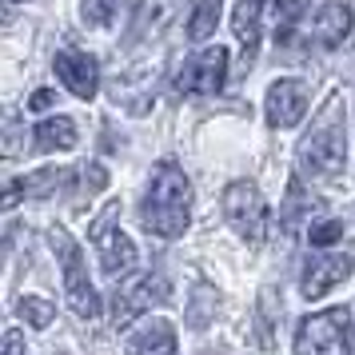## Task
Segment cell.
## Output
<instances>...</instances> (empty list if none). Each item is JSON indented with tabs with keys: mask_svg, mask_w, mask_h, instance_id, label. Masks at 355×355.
<instances>
[{
	"mask_svg": "<svg viewBox=\"0 0 355 355\" xmlns=\"http://www.w3.org/2000/svg\"><path fill=\"white\" fill-rule=\"evenodd\" d=\"M116 216H120V208L116 204H108V211L100 216L96 224H92V243H96V256H100V268L108 275H120L128 272L132 263H136V243L116 227Z\"/></svg>",
	"mask_w": 355,
	"mask_h": 355,
	"instance_id": "cell-7",
	"label": "cell"
},
{
	"mask_svg": "<svg viewBox=\"0 0 355 355\" xmlns=\"http://www.w3.org/2000/svg\"><path fill=\"white\" fill-rule=\"evenodd\" d=\"M216 307H220L216 291H211V288H200V291L192 295V304H188V323H192V327H208L211 315H216Z\"/></svg>",
	"mask_w": 355,
	"mask_h": 355,
	"instance_id": "cell-20",
	"label": "cell"
},
{
	"mask_svg": "<svg viewBox=\"0 0 355 355\" xmlns=\"http://www.w3.org/2000/svg\"><path fill=\"white\" fill-rule=\"evenodd\" d=\"M216 24H220V0H200L196 17L188 20V36L192 40H208L216 33Z\"/></svg>",
	"mask_w": 355,
	"mask_h": 355,
	"instance_id": "cell-18",
	"label": "cell"
},
{
	"mask_svg": "<svg viewBox=\"0 0 355 355\" xmlns=\"http://www.w3.org/2000/svg\"><path fill=\"white\" fill-rule=\"evenodd\" d=\"M304 4L307 0H272V12H275V36H279V44H288V36H291V24L300 20V12H304Z\"/></svg>",
	"mask_w": 355,
	"mask_h": 355,
	"instance_id": "cell-21",
	"label": "cell"
},
{
	"mask_svg": "<svg viewBox=\"0 0 355 355\" xmlns=\"http://www.w3.org/2000/svg\"><path fill=\"white\" fill-rule=\"evenodd\" d=\"M227 72V52L224 49H204L196 60H188V68L180 72V92L184 96H211L224 88Z\"/></svg>",
	"mask_w": 355,
	"mask_h": 355,
	"instance_id": "cell-8",
	"label": "cell"
},
{
	"mask_svg": "<svg viewBox=\"0 0 355 355\" xmlns=\"http://www.w3.org/2000/svg\"><path fill=\"white\" fill-rule=\"evenodd\" d=\"M307 112V84L304 80H275L268 88V124L295 128Z\"/></svg>",
	"mask_w": 355,
	"mask_h": 355,
	"instance_id": "cell-11",
	"label": "cell"
},
{
	"mask_svg": "<svg viewBox=\"0 0 355 355\" xmlns=\"http://www.w3.org/2000/svg\"><path fill=\"white\" fill-rule=\"evenodd\" d=\"M355 259L352 256H311L304 263V279H300V291L304 300H320L331 288H339L343 279H352Z\"/></svg>",
	"mask_w": 355,
	"mask_h": 355,
	"instance_id": "cell-9",
	"label": "cell"
},
{
	"mask_svg": "<svg viewBox=\"0 0 355 355\" xmlns=\"http://www.w3.org/2000/svg\"><path fill=\"white\" fill-rule=\"evenodd\" d=\"M60 184H68V172H64V168H44V172H36V176L24 180V192L44 200V196H49L52 188H60Z\"/></svg>",
	"mask_w": 355,
	"mask_h": 355,
	"instance_id": "cell-22",
	"label": "cell"
},
{
	"mask_svg": "<svg viewBox=\"0 0 355 355\" xmlns=\"http://www.w3.org/2000/svg\"><path fill=\"white\" fill-rule=\"evenodd\" d=\"M56 76L64 80V88L72 96L80 100H92L100 88V68H96V56H88L84 49H64L56 52Z\"/></svg>",
	"mask_w": 355,
	"mask_h": 355,
	"instance_id": "cell-10",
	"label": "cell"
},
{
	"mask_svg": "<svg viewBox=\"0 0 355 355\" xmlns=\"http://www.w3.org/2000/svg\"><path fill=\"white\" fill-rule=\"evenodd\" d=\"M0 355H24V336H20V331L0 336Z\"/></svg>",
	"mask_w": 355,
	"mask_h": 355,
	"instance_id": "cell-25",
	"label": "cell"
},
{
	"mask_svg": "<svg viewBox=\"0 0 355 355\" xmlns=\"http://www.w3.org/2000/svg\"><path fill=\"white\" fill-rule=\"evenodd\" d=\"M295 355H352V311L331 307L307 315L295 331Z\"/></svg>",
	"mask_w": 355,
	"mask_h": 355,
	"instance_id": "cell-4",
	"label": "cell"
},
{
	"mask_svg": "<svg viewBox=\"0 0 355 355\" xmlns=\"http://www.w3.org/2000/svg\"><path fill=\"white\" fill-rule=\"evenodd\" d=\"M52 104H56V92H49V88H36L33 100H28V108H33V112H49Z\"/></svg>",
	"mask_w": 355,
	"mask_h": 355,
	"instance_id": "cell-26",
	"label": "cell"
},
{
	"mask_svg": "<svg viewBox=\"0 0 355 355\" xmlns=\"http://www.w3.org/2000/svg\"><path fill=\"white\" fill-rule=\"evenodd\" d=\"M224 220L232 224V232H240L248 243H263L268 240V224H272V211H268V200L259 196L256 184H227L224 188Z\"/></svg>",
	"mask_w": 355,
	"mask_h": 355,
	"instance_id": "cell-5",
	"label": "cell"
},
{
	"mask_svg": "<svg viewBox=\"0 0 355 355\" xmlns=\"http://www.w3.org/2000/svg\"><path fill=\"white\" fill-rule=\"evenodd\" d=\"M49 243H52V252H56V259H60L64 295H68V304H72V311H76L80 320H96L100 295H96V288H92V279H88V268H84V256H80V248H76V240L68 236L64 227H52Z\"/></svg>",
	"mask_w": 355,
	"mask_h": 355,
	"instance_id": "cell-3",
	"label": "cell"
},
{
	"mask_svg": "<svg viewBox=\"0 0 355 355\" xmlns=\"http://www.w3.org/2000/svg\"><path fill=\"white\" fill-rule=\"evenodd\" d=\"M33 136H36V148H40V152H68V148H76V140H80V136H76V124H72L68 116L44 120Z\"/></svg>",
	"mask_w": 355,
	"mask_h": 355,
	"instance_id": "cell-15",
	"label": "cell"
},
{
	"mask_svg": "<svg viewBox=\"0 0 355 355\" xmlns=\"http://www.w3.org/2000/svg\"><path fill=\"white\" fill-rule=\"evenodd\" d=\"M84 184H88V188H92V192H100V188H104V184H108V172H104V168H100V164H92V168H88V176H84Z\"/></svg>",
	"mask_w": 355,
	"mask_h": 355,
	"instance_id": "cell-27",
	"label": "cell"
},
{
	"mask_svg": "<svg viewBox=\"0 0 355 355\" xmlns=\"http://www.w3.org/2000/svg\"><path fill=\"white\" fill-rule=\"evenodd\" d=\"M140 220L152 236H164V240H176L188 232V220H192V184L184 176V168H176L172 160L156 164L152 172V184H148L144 208H140Z\"/></svg>",
	"mask_w": 355,
	"mask_h": 355,
	"instance_id": "cell-1",
	"label": "cell"
},
{
	"mask_svg": "<svg viewBox=\"0 0 355 355\" xmlns=\"http://www.w3.org/2000/svg\"><path fill=\"white\" fill-rule=\"evenodd\" d=\"M347 33H352V8L347 4H323L311 20V36L323 49H339L347 40Z\"/></svg>",
	"mask_w": 355,
	"mask_h": 355,
	"instance_id": "cell-13",
	"label": "cell"
},
{
	"mask_svg": "<svg viewBox=\"0 0 355 355\" xmlns=\"http://www.w3.org/2000/svg\"><path fill=\"white\" fill-rule=\"evenodd\" d=\"M259 17H263V0H240L232 8V33L240 40V52H243V64L256 60V49H259Z\"/></svg>",
	"mask_w": 355,
	"mask_h": 355,
	"instance_id": "cell-12",
	"label": "cell"
},
{
	"mask_svg": "<svg viewBox=\"0 0 355 355\" xmlns=\"http://www.w3.org/2000/svg\"><path fill=\"white\" fill-rule=\"evenodd\" d=\"M343 236H347V224H343L339 216L315 220V224H311V232H307V240H311V248H331V243H339Z\"/></svg>",
	"mask_w": 355,
	"mask_h": 355,
	"instance_id": "cell-19",
	"label": "cell"
},
{
	"mask_svg": "<svg viewBox=\"0 0 355 355\" xmlns=\"http://www.w3.org/2000/svg\"><path fill=\"white\" fill-rule=\"evenodd\" d=\"M24 152V124L20 112H12L8 104H0V160H12Z\"/></svg>",
	"mask_w": 355,
	"mask_h": 355,
	"instance_id": "cell-16",
	"label": "cell"
},
{
	"mask_svg": "<svg viewBox=\"0 0 355 355\" xmlns=\"http://www.w3.org/2000/svg\"><path fill=\"white\" fill-rule=\"evenodd\" d=\"M0 256H4V240H0Z\"/></svg>",
	"mask_w": 355,
	"mask_h": 355,
	"instance_id": "cell-28",
	"label": "cell"
},
{
	"mask_svg": "<svg viewBox=\"0 0 355 355\" xmlns=\"http://www.w3.org/2000/svg\"><path fill=\"white\" fill-rule=\"evenodd\" d=\"M24 180H12V184H4V188H0V211H12L20 204V200H24Z\"/></svg>",
	"mask_w": 355,
	"mask_h": 355,
	"instance_id": "cell-24",
	"label": "cell"
},
{
	"mask_svg": "<svg viewBox=\"0 0 355 355\" xmlns=\"http://www.w3.org/2000/svg\"><path fill=\"white\" fill-rule=\"evenodd\" d=\"M17 315L28 323V327H49V323L56 320V307H52L44 295H20Z\"/></svg>",
	"mask_w": 355,
	"mask_h": 355,
	"instance_id": "cell-17",
	"label": "cell"
},
{
	"mask_svg": "<svg viewBox=\"0 0 355 355\" xmlns=\"http://www.w3.org/2000/svg\"><path fill=\"white\" fill-rule=\"evenodd\" d=\"M347 164V124H343V100L331 96L323 116L315 120L311 136L304 140V168L315 176H336Z\"/></svg>",
	"mask_w": 355,
	"mask_h": 355,
	"instance_id": "cell-2",
	"label": "cell"
},
{
	"mask_svg": "<svg viewBox=\"0 0 355 355\" xmlns=\"http://www.w3.org/2000/svg\"><path fill=\"white\" fill-rule=\"evenodd\" d=\"M124 355H176V327L168 320L144 323V327L128 339Z\"/></svg>",
	"mask_w": 355,
	"mask_h": 355,
	"instance_id": "cell-14",
	"label": "cell"
},
{
	"mask_svg": "<svg viewBox=\"0 0 355 355\" xmlns=\"http://www.w3.org/2000/svg\"><path fill=\"white\" fill-rule=\"evenodd\" d=\"M168 300V279L164 275H132L128 284H120L112 300V323L116 327H128L136 315H144L148 307H156Z\"/></svg>",
	"mask_w": 355,
	"mask_h": 355,
	"instance_id": "cell-6",
	"label": "cell"
},
{
	"mask_svg": "<svg viewBox=\"0 0 355 355\" xmlns=\"http://www.w3.org/2000/svg\"><path fill=\"white\" fill-rule=\"evenodd\" d=\"M80 20L88 24V28H108V24L116 20L112 0H84L80 4Z\"/></svg>",
	"mask_w": 355,
	"mask_h": 355,
	"instance_id": "cell-23",
	"label": "cell"
}]
</instances>
